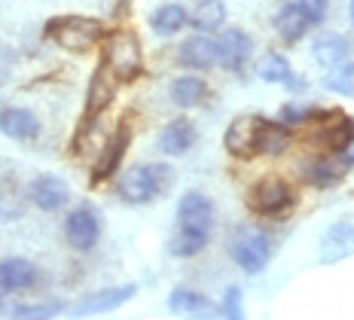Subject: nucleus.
Instances as JSON below:
<instances>
[{"mask_svg":"<svg viewBox=\"0 0 354 320\" xmlns=\"http://www.w3.org/2000/svg\"><path fill=\"white\" fill-rule=\"evenodd\" d=\"M46 34L53 37L62 49L68 52H88L95 43L101 40L104 28L98 19H86V16H62L53 19L46 25Z\"/></svg>","mask_w":354,"mask_h":320,"instance_id":"obj_1","label":"nucleus"},{"mask_svg":"<svg viewBox=\"0 0 354 320\" xmlns=\"http://www.w3.org/2000/svg\"><path fill=\"white\" fill-rule=\"evenodd\" d=\"M168 177H171L168 165H135L122 174L120 196L129 205H147L168 186Z\"/></svg>","mask_w":354,"mask_h":320,"instance_id":"obj_2","label":"nucleus"},{"mask_svg":"<svg viewBox=\"0 0 354 320\" xmlns=\"http://www.w3.org/2000/svg\"><path fill=\"white\" fill-rule=\"evenodd\" d=\"M104 64L110 68L120 83H129L135 79L144 68V58H141V43L131 31H116L107 37V49H104Z\"/></svg>","mask_w":354,"mask_h":320,"instance_id":"obj_3","label":"nucleus"},{"mask_svg":"<svg viewBox=\"0 0 354 320\" xmlns=\"http://www.w3.org/2000/svg\"><path fill=\"white\" fill-rule=\"evenodd\" d=\"M230 253H232L235 263H239V269H245L248 274H257L269 265L272 244H269V238H266V232H260V229L239 226L230 238Z\"/></svg>","mask_w":354,"mask_h":320,"instance_id":"obj_4","label":"nucleus"},{"mask_svg":"<svg viewBox=\"0 0 354 320\" xmlns=\"http://www.w3.org/2000/svg\"><path fill=\"white\" fill-rule=\"evenodd\" d=\"M290 202H293V192L281 177H263V180L250 189V207L266 214V217L284 214L287 207H290Z\"/></svg>","mask_w":354,"mask_h":320,"instance_id":"obj_5","label":"nucleus"},{"mask_svg":"<svg viewBox=\"0 0 354 320\" xmlns=\"http://www.w3.org/2000/svg\"><path fill=\"white\" fill-rule=\"evenodd\" d=\"M64 235H68L71 247L77 250H92L101 238V220L95 217L92 207H77L64 220Z\"/></svg>","mask_w":354,"mask_h":320,"instance_id":"obj_6","label":"nucleus"},{"mask_svg":"<svg viewBox=\"0 0 354 320\" xmlns=\"http://www.w3.org/2000/svg\"><path fill=\"white\" fill-rule=\"evenodd\" d=\"M177 226L183 229H202V232H211L214 226V205L208 196L202 192H187L177 205Z\"/></svg>","mask_w":354,"mask_h":320,"instance_id":"obj_7","label":"nucleus"},{"mask_svg":"<svg viewBox=\"0 0 354 320\" xmlns=\"http://www.w3.org/2000/svg\"><path fill=\"white\" fill-rule=\"evenodd\" d=\"M250 49H254V43H250V37L241 31V28H226L217 40V58L226 70L245 68L248 58H250Z\"/></svg>","mask_w":354,"mask_h":320,"instance_id":"obj_8","label":"nucleus"},{"mask_svg":"<svg viewBox=\"0 0 354 320\" xmlns=\"http://www.w3.org/2000/svg\"><path fill=\"white\" fill-rule=\"evenodd\" d=\"M257 131H260V116H239L226 129V150L239 159L257 156Z\"/></svg>","mask_w":354,"mask_h":320,"instance_id":"obj_9","label":"nucleus"},{"mask_svg":"<svg viewBox=\"0 0 354 320\" xmlns=\"http://www.w3.org/2000/svg\"><path fill=\"white\" fill-rule=\"evenodd\" d=\"M351 165H354V153L348 150H342L339 156H324V159H315L306 168V180L315 186H336Z\"/></svg>","mask_w":354,"mask_h":320,"instance_id":"obj_10","label":"nucleus"},{"mask_svg":"<svg viewBox=\"0 0 354 320\" xmlns=\"http://www.w3.org/2000/svg\"><path fill=\"white\" fill-rule=\"evenodd\" d=\"M28 196H31V202L40 207V211H58L62 205H68V183L62 180V177H53V174H43L37 177L31 183V189H28Z\"/></svg>","mask_w":354,"mask_h":320,"instance_id":"obj_11","label":"nucleus"},{"mask_svg":"<svg viewBox=\"0 0 354 320\" xmlns=\"http://www.w3.org/2000/svg\"><path fill=\"white\" fill-rule=\"evenodd\" d=\"M180 64L183 68H189V70H211L214 64H220L217 43L208 40L205 34L189 37V40L180 46Z\"/></svg>","mask_w":354,"mask_h":320,"instance_id":"obj_12","label":"nucleus"},{"mask_svg":"<svg viewBox=\"0 0 354 320\" xmlns=\"http://www.w3.org/2000/svg\"><path fill=\"white\" fill-rule=\"evenodd\" d=\"M312 55H315V62L324 64L327 70L342 68V64H351V49L339 34H321L318 40H315V46H312Z\"/></svg>","mask_w":354,"mask_h":320,"instance_id":"obj_13","label":"nucleus"},{"mask_svg":"<svg viewBox=\"0 0 354 320\" xmlns=\"http://www.w3.org/2000/svg\"><path fill=\"white\" fill-rule=\"evenodd\" d=\"M37 281V269L28 259H3L0 263V296L3 293H16V290H28Z\"/></svg>","mask_w":354,"mask_h":320,"instance_id":"obj_14","label":"nucleus"},{"mask_svg":"<svg viewBox=\"0 0 354 320\" xmlns=\"http://www.w3.org/2000/svg\"><path fill=\"white\" fill-rule=\"evenodd\" d=\"M0 131L12 140H31V138H37V131H40V122H37V116L28 113V110L6 107V110H0Z\"/></svg>","mask_w":354,"mask_h":320,"instance_id":"obj_15","label":"nucleus"},{"mask_svg":"<svg viewBox=\"0 0 354 320\" xmlns=\"http://www.w3.org/2000/svg\"><path fill=\"white\" fill-rule=\"evenodd\" d=\"M312 25H315V19L308 16L302 6H297V3H287L284 10L275 16V31L281 34V40H287V43L302 40Z\"/></svg>","mask_w":354,"mask_h":320,"instance_id":"obj_16","label":"nucleus"},{"mask_svg":"<svg viewBox=\"0 0 354 320\" xmlns=\"http://www.w3.org/2000/svg\"><path fill=\"white\" fill-rule=\"evenodd\" d=\"M193 144H196V129H193V122H187V119H174V122H168L159 135V150L165 156H180V153H187Z\"/></svg>","mask_w":354,"mask_h":320,"instance_id":"obj_17","label":"nucleus"},{"mask_svg":"<svg viewBox=\"0 0 354 320\" xmlns=\"http://www.w3.org/2000/svg\"><path fill=\"white\" fill-rule=\"evenodd\" d=\"M290 147V131L287 122H269L260 116V131H257V156H281Z\"/></svg>","mask_w":354,"mask_h":320,"instance_id":"obj_18","label":"nucleus"},{"mask_svg":"<svg viewBox=\"0 0 354 320\" xmlns=\"http://www.w3.org/2000/svg\"><path fill=\"white\" fill-rule=\"evenodd\" d=\"M318 140L327 150H333V153H342V150H348V147L354 144V119L348 116H342V113H336V116H330L327 119V125L318 131Z\"/></svg>","mask_w":354,"mask_h":320,"instance_id":"obj_19","label":"nucleus"},{"mask_svg":"<svg viewBox=\"0 0 354 320\" xmlns=\"http://www.w3.org/2000/svg\"><path fill=\"white\" fill-rule=\"evenodd\" d=\"M321 250L327 263H336V259L354 253V223H336V226H330L327 235L321 238Z\"/></svg>","mask_w":354,"mask_h":320,"instance_id":"obj_20","label":"nucleus"},{"mask_svg":"<svg viewBox=\"0 0 354 320\" xmlns=\"http://www.w3.org/2000/svg\"><path fill=\"white\" fill-rule=\"evenodd\" d=\"M116 83H120V79H116L113 73H110L107 64L92 77V86H88V98H86V107H88L86 113H88V119H95V116L101 113V110L107 107L110 101H113Z\"/></svg>","mask_w":354,"mask_h":320,"instance_id":"obj_21","label":"nucleus"},{"mask_svg":"<svg viewBox=\"0 0 354 320\" xmlns=\"http://www.w3.org/2000/svg\"><path fill=\"white\" fill-rule=\"evenodd\" d=\"M131 296H135V284L101 290V293L86 296L83 305L77 308V314H98V311H110V308H116V305H122L125 299H131Z\"/></svg>","mask_w":354,"mask_h":320,"instance_id":"obj_22","label":"nucleus"},{"mask_svg":"<svg viewBox=\"0 0 354 320\" xmlns=\"http://www.w3.org/2000/svg\"><path fill=\"white\" fill-rule=\"evenodd\" d=\"M257 77L266 79V83H287L290 88H299L302 86L299 79L293 77L290 62H287L284 55H278V52H269L266 58H260V64H257Z\"/></svg>","mask_w":354,"mask_h":320,"instance_id":"obj_23","label":"nucleus"},{"mask_svg":"<svg viewBox=\"0 0 354 320\" xmlns=\"http://www.w3.org/2000/svg\"><path fill=\"white\" fill-rule=\"evenodd\" d=\"M187 21H189V16H187V10H183L180 3H162V6H156V12L150 16L153 31L162 34V37L177 34L183 25H187Z\"/></svg>","mask_w":354,"mask_h":320,"instance_id":"obj_24","label":"nucleus"},{"mask_svg":"<svg viewBox=\"0 0 354 320\" xmlns=\"http://www.w3.org/2000/svg\"><path fill=\"white\" fill-rule=\"evenodd\" d=\"M125 147H129V131H120L110 144L101 150V159H98V165H95L92 171V183H101L104 177H110L116 171V165H120V159H122V153H125Z\"/></svg>","mask_w":354,"mask_h":320,"instance_id":"obj_25","label":"nucleus"},{"mask_svg":"<svg viewBox=\"0 0 354 320\" xmlns=\"http://www.w3.org/2000/svg\"><path fill=\"white\" fill-rule=\"evenodd\" d=\"M189 21L196 25V31H205V34L223 28V21H226L223 0H198V6H196V12H193Z\"/></svg>","mask_w":354,"mask_h":320,"instance_id":"obj_26","label":"nucleus"},{"mask_svg":"<svg viewBox=\"0 0 354 320\" xmlns=\"http://www.w3.org/2000/svg\"><path fill=\"white\" fill-rule=\"evenodd\" d=\"M205 83L198 77H177L174 83H171V98L177 107H196L198 101L205 98Z\"/></svg>","mask_w":354,"mask_h":320,"instance_id":"obj_27","label":"nucleus"},{"mask_svg":"<svg viewBox=\"0 0 354 320\" xmlns=\"http://www.w3.org/2000/svg\"><path fill=\"white\" fill-rule=\"evenodd\" d=\"M205 244H208V232H202V229L177 226V235L171 241V253H174V256H196Z\"/></svg>","mask_w":354,"mask_h":320,"instance_id":"obj_28","label":"nucleus"},{"mask_svg":"<svg viewBox=\"0 0 354 320\" xmlns=\"http://www.w3.org/2000/svg\"><path fill=\"white\" fill-rule=\"evenodd\" d=\"M168 308L171 311H189V314H202L208 308V299L202 293H193V290H174L171 299H168Z\"/></svg>","mask_w":354,"mask_h":320,"instance_id":"obj_29","label":"nucleus"},{"mask_svg":"<svg viewBox=\"0 0 354 320\" xmlns=\"http://www.w3.org/2000/svg\"><path fill=\"white\" fill-rule=\"evenodd\" d=\"M327 88L330 92H339V95H354V62L330 70L327 73Z\"/></svg>","mask_w":354,"mask_h":320,"instance_id":"obj_30","label":"nucleus"},{"mask_svg":"<svg viewBox=\"0 0 354 320\" xmlns=\"http://www.w3.org/2000/svg\"><path fill=\"white\" fill-rule=\"evenodd\" d=\"M21 214V196L10 189V186H3L0 189V220H12Z\"/></svg>","mask_w":354,"mask_h":320,"instance_id":"obj_31","label":"nucleus"},{"mask_svg":"<svg viewBox=\"0 0 354 320\" xmlns=\"http://www.w3.org/2000/svg\"><path fill=\"white\" fill-rule=\"evenodd\" d=\"M324 116L321 110H315V107H297V104H287V107L281 110V119L287 125H293V122H308V119H318Z\"/></svg>","mask_w":354,"mask_h":320,"instance_id":"obj_32","label":"nucleus"},{"mask_svg":"<svg viewBox=\"0 0 354 320\" xmlns=\"http://www.w3.org/2000/svg\"><path fill=\"white\" fill-rule=\"evenodd\" d=\"M64 305L62 302H55V305H43V308H37V305H19L12 314L16 317H53V314H58Z\"/></svg>","mask_w":354,"mask_h":320,"instance_id":"obj_33","label":"nucleus"},{"mask_svg":"<svg viewBox=\"0 0 354 320\" xmlns=\"http://www.w3.org/2000/svg\"><path fill=\"white\" fill-rule=\"evenodd\" d=\"M287 3L302 6V10H306L308 16L315 19V25H318V21H324V16H327V0H287Z\"/></svg>","mask_w":354,"mask_h":320,"instance_id":"obj_34","label":"nucleus"},{"mask_svg":"<svg viewBox=\"0 0 354 320\" xmlns=\"http://www.w3.org/2000/svg\"><path fill=\"white\" fill-rule=\"evenodd\" d=\"M223 314H226V317H241V290H239V287H232L230 293H226Z\"/></svg>","mask_w":354,"mask_h":320,"instance_id":"obj_35","label":"nucleus"},{"mask_svg":"<svg viewBox=\"0 0 354 320\" xmlns=\"http://www.w3.org/2000/svg\"><path fill=\"white\" fill-rule=\"evenodd\" d=\"M351 25H354V0H351Z\"/></svg>","mask_w":354,"mask_h":320,"instance_id":"obj_36","label":"nucleus"}]
</instances>
